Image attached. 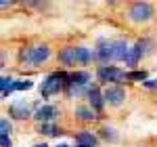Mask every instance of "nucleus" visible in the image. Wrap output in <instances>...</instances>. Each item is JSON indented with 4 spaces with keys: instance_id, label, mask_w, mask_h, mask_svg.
<instances>
[{
    "instance_id": "f8f14e48",
    "label": "nucleus",
    "mask_w": 157,
    "mask_h": 147,
    "mask_svg": "<svg viewBox=\"0 0 157 147\" xmlns=\"http://www.w3.org/2000/svg\"><path fill=\"white\" fill-rule=\"evenodd\" d=\"M73 113H75V118L82 120V122H94V120L98 118L97 111L92 109V107H88V105H78Z\"/></svg>"
},
{
    "instance_id": "9b49d317",
    "label": "nucleus",
    "mask_w": 157,
    "mask_h": 147,
    "mask_svg": "<svg viewBox=\"0 0 157 147\" xmlns=\"http://www.w3.org/2000/svg\"><path fill=\"white\" fill-rule=\"evenodd\" d=\"M97 145H98L97 137L88 130H82L75 135V147H97Z\"/></svg>"
},
{
    "instance_id": "9d476101",
    "label": "nucleus",
    "mask_w": 157,
    "mask_h": 147,
    "mask_svg": "<svg viewBox=\"0 0 157 147\" xmlns=\"http://www.w3.org/2000/svg\"><path fill=\"white\" fill-rule=\"evenodd\" d=\"M9 113H11L13 118H17V120H25V118L32 116V113H29V105H27L25 101H17V103H13L11 107H9Z\"/></svg>"
},
{
    "instance_id": "ddd939ff",
    "label": "nucleus",
    "mask_w": 157,
    "mask_h": 147,
    "mask_svg": "<svg viewBox=\"0 0 157 147\" xmlns=\"http://www.w3.org/2000/svg\"><path fill=\"white\" fill-rule=\"evenodd\" d=\"M97 57V53H92L90 49L86 46H75V59H78V65H88Z\"/></svg>"
},
{
    "instance_id": "dca6fc26",
    "label": "nucleus",
    "mask_w": 157,
    "mask_h": 147,
    "mask_svg": "<svg viewBox=\"0 0 157 147\" xmlns=\"http://www.w3.org/2000/svg\"><path fill=\"white\" fill-rule=\"evenodd\" d=\"M40 133H44V135H48V137L63 135V133H61V128H57L52 122H50V124H40Z\"/></svg>"
},
{
    "instance_id": "2eb2a0df",
    "label": "nucleus",
    "mask_w": 157,
    "mask_h": 147,
    "mask_svg": "<svg viewBox=\"0 0 157 147\" xmlns=\"http://www.w3.org/2000/svg\"><path fill=\"white\" fill-rule=\"evenodd\" d=\"M0 90H2V97L6 99L11 95L13 90H17V80H13V78H2V82H0Z\"/></svg>"
},
{
    "instance_id": "7ed1b4c3",
    "label": "nucleus",
    "mask_w": 157,
    "mask_h": 147,
    "mask_svg": "<svg viewBox=\"0 0 157 147\" xmlns=\"http://www.w3.org/2000/svg\"><path fill=\"white\" fill-rule=\"evenodd\" d=\"M88 82H90V74L88 72H75L67 78V95L69 97H80L82 93H88Z\"/></svg>"
},
{
    "instance_id": "1a4fd4ad",
    "label": "nucleus",
    "mask_w": 157,
    "mask_h": 147,
    "mask_svg": "<svg viewBox=\"0 0 157 147\" xmlns=\"http://www.w3.org/2000/svg\"><path fill=\"white\" fill-rule=\"evenodd\" d=\"M57 59H59V63L65 65V67L78 65V59H75V46H65V49H61L59 55H57Z\"/></svg>"
},
{
    "instance_id": "f257e3e1",
    "label": "nucleus",
    "mask_w": 157,
    "mask_h": 147,
    "mask_svg": "<svg viewBox=\"0 0 157 147\" xmlns=\"http://www.w3.org/2000/svg\"><path fill=\"white\" fill-rule=\"evenodd\" d=\"M50 57V49L48 44H40V46H27V49H21L19 53V61L29 65V67H38L44 61H48Z\"/></svg>"
},
{
    "instance_id": "20e7f679",
    "label": "nucleus",
    "mask_w": 157,
    "mask_h": 147,
    "mask_svg": "<svg viewBox=\"0 0 157 147\" xmlns=\"http://www.w3.org/2000/svg\"><path fill=\"white\" fill-rule=\"evenodd\" d=\"M155 13H153V6L149 2H134V4H130V9H128V19L134 21V23H145Z\"/></svg>"
},
{
    "instance_id": "5701e85b",
    "label": "nucleus",
    "mask_w": 157,
    "mask_h": 147,
    "mask_svg": "<svg viewBox=\"0 0 157 147\" xmlns=\"http://www.w3.org/2000/svg\"><path fill=\"white\" fill-rule=\"evenodd\" d=\"M32 147H48L46 143H36V145H32Z\"/></svg>"
},
{
    "instance_id": "39448f33",
    "label": "nucleus",
    "mask_w": 157,
    "mask_h": 147,
    "mask_svg": "<svg viewBox=\"0 0 157 147\" xmlns=\"http://www.w3.org/2000/svg\"><path fill=\"white\" fill-rule=\"evenodd\" d=\"M126 78V74L121 72L120 67L115 65H101L97 70V80L103 82V84H109V82H121Z\"/></svg>"
},
{
    "instance_id": "6ab92c4d",
    "label": "nucleus",
    "mask_w": 157,
    "mask_h": 147,
    "mask_svg": "<svg viewBox=\"0 0 157 147\" xmlns=\"http://www.w3.org/2000/svg\"><path fill=\"white\" fill-rule=\"evenodd\" d=\"M34 86L32 80H17V90H29Z\"/></svg>"
},
{
    "instance_id": "423d86ee",
    "label": "nucleus",
    "mask_w": 157,
    "mask_h": 147,
    "mask_svg": "<svg viewBox=\"0 0 157 147\" xmlns=\"http://www.w3.org/2000/svg\"><path fill=\"white\" fill-rule=\"evenodd\" d=\"M103 97H105V103L113 105V107H117V105H121V103L126 101V90H124L121 86L113 84V86H107V88H105Z\"/></svg>"
},
{
    "instance_id": "b1692460",
    "label": "nucleus",
    "mask_w": 157,
    "mask_h": 147,
    "mask_svg": "<svg viewBox=\"0 0 157 147\" xmlns=\"http://www.w3.org/2000/svg\"><path fill=\"white\" fill-rule=\"evenodd\" d=\"M57 147H69V145H65V143H61V145H57Z\"/></svg>"
},
{
    "instance_id": "412c9836",
    "label": "nucleus",
    "mask_w": 157,
    "mask_h": 147,
    "mask_svg": "<svg viewBox=\"0 0 157 147\" xmlns=\"http://www.w3.org/2000/svg\"><path fill=\"white\" fill-rule=\"evenodd\" d=\"M0 147H13L11 137H6V135H0Z\"/></svg>"
},
{
    "instance_id": "a211bd4d",
    "label": "nucleus",
    "mask_w": 157,
    "mask_h": 147,
    "mask_svg": "<svg viewBox=\"0 0 157 147\" xmlns=\"http://www.w3.org/2000/svg\"><path fill=\"white\" fill-rule=\"evenodd\" d=\"M11 130H13V124L9 122V120H6V118H2V120H0V135H11Z\"/></svg>"
},
{
    "instance_id": "f3484780",
    "label": "nucleus",
    "mask_w": 157,
    "mask_h": 147,
    "mask_svg": "<svg viewBox=\"0 0 157 147\" xmlns=\"http://www.w3.org/2000/svg\"><path fill=\"white\" fill-rule=\"evenodd\" d=\"M126 80H136V82H147V72H130V74H126Z\"/></svg>"
},
{
    "instance_id": "f03ea898",
    "label": "nucleus",
    "mask_w": 157,
    "mask_h": 147,
    "mask_svg": "<svg viewBox=\"0 0 157 147\" xmlns=\"http://www.w3.org/2000/svg\"><path fill=\"white\" fill-rule=\"evenodd\" d=\"M67 78H69V76L65 72H55V74H50V76H46V78L42 80V84H40V95L44 99L57 95L59 90H63V88L67 86Z\"/></svg>"
},
{
    "instance_id": "6e6552de",
    "label": "nucleus",
    "mask_w": 157,
    "mask_h": 147,
    "mask_svg": "<svg viewBox=\"0 0 157 147\" xmlns=\"http://www.w3.org/2000/svg\"><path fill=\"white\" fill-rule=\"evenodd\" d=\"M88 103H90V107L94 111L103 109V105H105V97H103V93H101V88H98V84H92L90 88H88Z\"/></svg>"
},
{
    "instance_id": "0eeeda50",
    "label": "nucleus",
    "mask_w": 157,
    "mask_h": 147,
    "mask_svg": "<svg viewBox=\"0 0 157 147\" xmlns=\"http://www.w3.org/2000/svg\"><path fill=\"white\" fill-rule=\"evenodd\" d=\"M57 116H59V109H57L55 105H40V107L34 111V118H36L40 124H50Z\"/></svg>"
},
{
    "instance_id": "4468645a",
    "label": "nucleus",
    "mask_w": 157,
    "mask_h": 147,
    "mask_svg": "<svg viewBox=\"0 0 157 147\" xmlns=\"http://www.w3.org/2000/svg\"><path fill=\"white\" fill-rule=\"evenodd\" d=\"M140 57H143V49H140V44H134L132 49L128 50V57H126V65H128V67H134V65H138Z\"/></svg>"
},
{
    "instance_id": "4be33fe9",
    "label": "nucleus",
    "mask_w": 157,
    "mask_h": 147,
    "mask_svg": "<svg viewBox=\"0 0 157 147\" xmlns=\"http://www.w3.org/2000/svg\"><path fill=\"white\" fill-rule=\"evenodd\" d=\"M143 86L149 88V90H155L157 88V80H147V82H143Z\"/></svg>"
},
{
    "instance_id": "aec40b11",
    "label": "nucleus",
    "mask_w": 157,
    "mask_h": 147,
    "mask_svg": "<svg viewBox=\"0 0 157 147\" xmlns=\"http://www.w3.org/2000/svg\"><path fill=\"white\" fill-rule=\"evenodd\" d=\"M103 137H105L107 141H111V143H113V141H117V135H115V130H113V128H103Z\"/></svg>"
}]
</instances>
